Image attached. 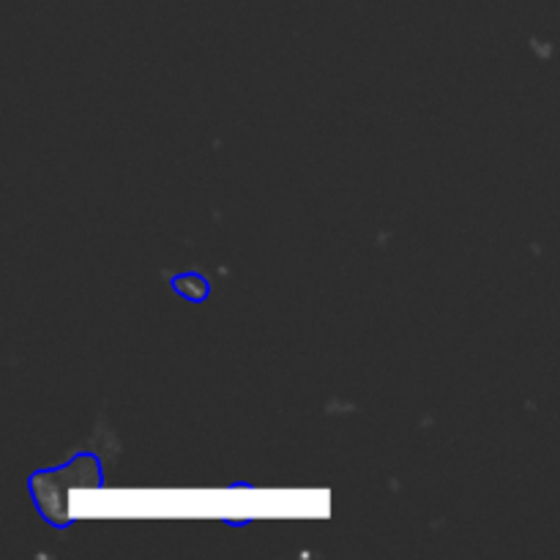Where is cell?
I'll return each instance as SVG.
<instances>
[{"label": "cell", "mask_w": 560, "mask_h": 560, "mask_svg": "<svg viewBox=\"0 0 560 560\" xmlns=\"http://www.w3.org/2000/svg\"><path fill=\"white\" fill-rule=\"evenodd\" d=\"M173 288L189 301H206V295H208V282L202 277H197V273H184V277H175Z\"/></svg>", "instance_id": "cell-1"}]
</instances>
